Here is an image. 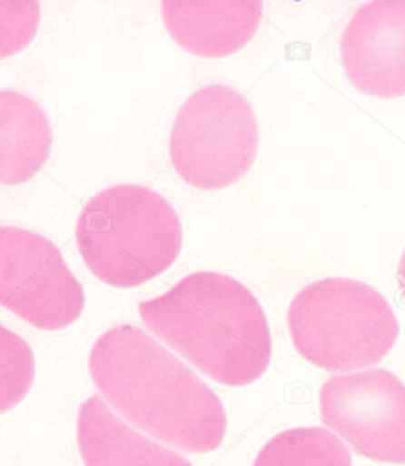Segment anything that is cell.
Here are the masks:
<instances>
[{
	"instance_id": "obj_14",
	"label": "cell",
	"mask_w": 405,
	"mask_h": 466,
	"mask_svg": "<svg viewBox=\"0 0 405 466\" xmlns=\"http://www.w3.org/2000/svg\"><path fill=\"white\" fill-rule=\"evenodd\" d=\"M398 281H400V290L405 299V249L400 260V267H398Z\"/></svg>"
},
{
	"instance_id": "obj_7",
	"label": "cell",
	"mask_w": 405,
	"mask_h": 466,
	"mask_svg": "<svg viewBox=\"0 0 405 466\" xmlns=\"http://www.w3.org/2000/svg\"><path fill=\"white\" fill-rule=\"evenodd\" d=\"M320 414L355 454L405 465V386L387 370L341 374L320 389Z\"/></svg>"
},
{
	"instance_id": "obj_8",
	"label": "cell",
	"mask_w": 405,
	"mask_h": 466,
	"mask_svg": "<svg viewBox=\"0 0 405 466\" xmlns=\"http://www.w3.org/2000/svg\"><path fill=\"white\" fill-rule=\"evenodd\" d=\"M351 85L366 96H405V2H370L353 15L341 38Z\"/></svg>"
},
{
	"instance_id": "obj_3",
	"label": "cell",
	"mask_w": 405,
	"mask_h": 466,
	"mask_svg": "<svg viewBox=\"0 0 405 466\" xmlns=\"http://www.w3.org/2000/svg\"><path fill=\"white\" fill-rule=\"evenodd\" d=\"M76 243L94 277L111 288H138L176 262L183 226L170 202L155 190L111 186L81 211Z\"/></svg>"
},
{
	"instance_id": "obj_12",
	"label": "cell",
	"mask_w": 405,
	"mask_h": 466,
	"mask_svg": "<svg viewBox=\"0 0 405 466\" xmlns=\"http://www.w3.org/2000/svg\"><path fill=\"white\" fill-rule=\"evenodd\" d=\"M253 466H351V455L330 430L302 427L271 438Z\"/></svg>"
},
{
	"instance_id": "obj_4",
	"label": "cell",
	"mask_w": 405,
	"mask_h": 466,
	"mask_svg": "<svg viewBox=\"0 0 405 466\" xmlns=\"http://www.w3.org/2000/svg\"><path fill=\"white\" fill-rule=\"evenodd\" d=\"M289 327L300 356L332 373L380 362L400 337L387 299L349 278H326L300 290L289 308Z\"/></svg>"
},
{
	"instance_id": "obj_11",
	"label": "cell",
	"mask_w": 405,
	"mask_h": 466,
	"mask_svg": "<svg viewBox=\"0 0 405 466\" xmlns=\"http://www.w3.org/2000/svg\"><path fill=\"white\" fill-rule=\"evenodd\" d=\"M53 132L42 106L16 91L0 93V181L25 185L50 157Z\"/></svg>"
},
{
	"instance_id": "obj_9",
	"label": "cell",
	"mask_w": 405,
	"mask_h": 466,
	"mask_svg": "<svg viewBox=\"0 0 405 466\" xmlns=\"http://www.w3.org/2000/svg\"><path fill=\"white\" fill-rule=\"evenodd\" d=\"M262 2H163L173 40L200 57H225L244 48L257 32Z\"/></svg>"
},
{
	"instance_id": "obj_1",
	"label": "cell",
	"mask_w": 405,
	"mask_h": 466,
	"mask_svg": "<svg viewBox=\"0 0 405 466\" xmlns=\"http://www.w3.org/2000/svg\"><path fill=\"white\" fill-rule=\"evenodd\" d=\"M104 401L136 429L187 454H209L227 435L214 390L178 357L135 326L113 327L89 356Z\"/></svg>"
},
{
	"instance_id": "obj_10",
	"label": "cell",
	"mask_w": 405,
	"mask_h": 466,
	"mask_svg": "<svg viewBox=\"0 0 405 466\" xmlns=\"http://www.w3.org/2000/svg\"><path fill=\"white\" fill-rule=\"evenodd\" d=\"M78 448L86 466H193L176 451L123 422L99 395L81 403Z\"/></svg>"
},
{
	"instance_id": "obj_6",
	"label": "cell",
	"mask_w": 405,
	"mask_h": 466,
	"mask_svg": "<svg viewBox=\"0 0 405 466\" xmlns=\"http://www.w3.org/2000/svg\"><path fill=\"white\" fill-rule=\"evenodd\" d=\"M0 303L32 327L55 331L78 320L86 297L54 243L31 230L4 226Z\"/></svg>"
},
{
	"instance_id": "obj_13",
	"label": "cell",
	"mask_w": 405,
	"mask_h": 466,
	"mask_svg": "<svg viewBox=\"0 0 405 466\" xmlns=\"http://www.w3.org/2000/svg\"><path fill=\"white\" fill-rule=\"evenodd\" d=\"M2 412L12 410L25 399L34 380V356L29 346L2 327Z\"/></svg>"
},
{
	"instance_id": "obj_5",
	"label": "cell",
	"mask_w": 405,
	"mask_h": 466,
	"mask_svg": "<svg viewBox=\"0 0 405 466\" xmlns=\"http://www.w3.org/2000/svg\"><path fill=\"white\" fill-rule=\"evenodd\" d=\"M258 149L252 106L233 87L211 85L185 100L173 124L170 159L187 185L217 190L244 178Z\"/></svg>"
},
{
	"instance_id": "obj_2",
	"label": "cell",
	"mask_w": 405,
	"mask_h": 466,
	"mask_svg": "<svg viewBox=\"0 0 405 466\" xmlns=\"http://www.w3.org/2000/svg\"><path fill=\"white\" fill-rule=\"evenodd\" d=\"M144 326L222 386L260 380L272 354L270 324L257 297L238 279L197 271L138 305Z\"/></svg>"
}]
</instances>
